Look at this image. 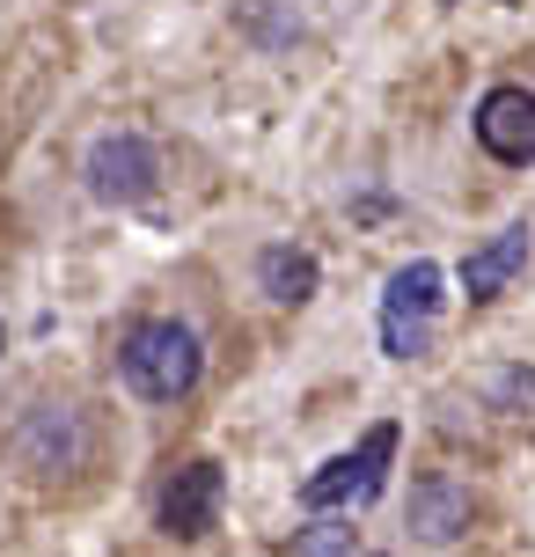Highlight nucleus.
Instances as JSON below:
<instances>
[{
	"instance_id": "11",
	"label": "nucleus",
	"mask_w": 535,
	"mask_h": 557,
	"mask_svg": "<svg viewBox=\"0 0 535 557\" xmlns=\"http://www.w3.org/2000/svg\"><path fill=\"white\" fill-rule=\"evenodd\" d=\"M382 345H389V360H419V352H433V323L425 315H382Z\"/></svg>"
},
{
	"instance_id": "2",
	"label": "nucleus",
	"mask_w": 535,
	"mask_h": 557,
	"mask_svg": "<svg viewBox=\"0 0 535 557\" xmlns=\"http://www.w3.org/2000/svg\"><path fill=\"white\" fill-rule=\"evenodd\" d=\"M389 455H396V425L382 418V425H366L360 455H331L323 470L301 484V506L309 513H338V506H366L374 492H382V476H389Z\"/></svg>"
},
{
	"instance_id": "13",
	"label": "nucleus",
	"mask_w": 535,
	"mask_h": 557,
	"mask_svg": "<svg viewBox=\"0 0 535 557\" xmlns=\"http://www.w3.org/2000/svg\"><path fill=\"white\" fill-rule=\"evenodd\" d=\"M374 557H382V550H374Z\"/></svg>"
},
{
	"instance_id": "4",
	"label": "nucleus",
	"mask_w": 535,
	"mask_h": 557,
	"mask_svg": "<svg viewBox=\"0 0 535 557\" xmlns=\"http://www.w3.org/2000/svg\"><path fill=\"white\" fill-rule=\"evenodd\" d=\"M221 499H227V476L221 462H184V470L162 484V535H176V543H191V535H206L213 521H221Z\"/></svg>"
},
{
	"instance_id": "6",
	"label": "nucleus",
	"mask_w": 535,
	"mask_h": 557,
	"mask_svg": "<svg viewBox=\"0 0 535 557\" xmlns=\"http://www.w3.org/2000/svg\"><path fill=\"white\" fill-rule=\"evenodd\" d=\"M23 462L29 470H82V455H88V425L74 404H45V411H29L23 425Z\"/></svg>"
},
{
	"instance_id": "9",
	"label": "nucleus",
	"mask_w": 535,
	"mask_h": 557,
	"mask_svg": "<svg viewBox=\"0 0 535 557\" xmlns=\"http://www.w3.org/2000/svg\"><path fill=\"white\" fill-rule=\"evenodd\" d=\"M440 286H448V272H440L433 257H411V264L389 278V294H382V315H425V323H433V315H440V301H448Z\"/></svg>"
},
{
	"instance_id": "10",
	"label": "nucleus",
	"mask_w": 535,
	"mask_h": 557,
	"mask_svg": "<svg viewBox=\"0 0 535 557\" xmlns=\"http://www.w3.org/2000/svg\"><path fill=\"white\" fill-rule=\"evenodd\" d=\"M315 278H323V272H315V257H309V250H286V243H279V250L257 257V286H264V294H272L279 308H301V301L315 294Z\"/></svg>"
},
{
	"instance_id": "5",
	"label": "nucleus",
	"mask_w": 535,
	"mask_h": 557,
	"mask_svg": "<svg viewBox=\"0 0 535 557\" xmlns=\"http://www.w3.org/2000/svg\"><path fill=\"white\" fill-rule=\"evenodd\" d=\"M470 125H477V147L492 162H513V169L535 162V96L528 88H492Z\"/></svg>"
},
{
	"instance_id": "8",
	"label": "nucleus",
	"mask_w": 535,
	"mask_h": 557,
	"mask_svg": "<svg viewBox=\"0 0 535 557\" xmlns=\"http://www.w3.org/2000/svg\"><path fill=\"white\" fill-rule=\"evenodd\" d=\"M528 264V227H507V235H492L484 250L462 257V294L470 301H492V294H507V278Z\"/></svg>"
},
{
	"instance_id": "3",
	"label": "nucleus",
	"mask_w": 535,
	"mask_h": 557,
	"mask_svg": "<svg viewBox=\"0 0 535 557\" xmlns=\"http://www.w3.org/2000/svg\"><path fill=\"white\" fill-rule=\"evenodd\" d=\"M88 191L103 198V206H147L154 184H162V154L147 147L140 133H103L88 147Z\"/></svg>"
},
{
	"instance_id": "7",
	"label": "nucleus",
	"mask_w": 535,
	"mask_h": 557,
	"mask_svg": "<svg viewBox=\"0 0 535 557\" xmlns=\"http://www.w3.org/2000/svg\"><path fill=\"white\" fill-rule=\"evenodd\" d=\"M403 521L419 543H455V535L470 529V492L455 484V476H419L411 484V506H403Z\"/></svg>"
},
{
	"instance_id": "1",
	"label": "nucleus",
	"mask_w": 535,
	"mask_h": 557,
	"mask_svg": "<svg viewBox=\"0 0 535 557\" xmlns=\"http://www.w3.org/2000/svg\"><path fill=\"white\" fill-rule=\"evenodd\" d=\"M117 374H125V389L147 396V404H176V396H191L198 374H206L198 331H191V323H170V315L133 323L125 345H117Z\"/></svg>"
},
{
	"instance_id": "12",
	"label": "nucleus",
	"mask_w": 535,
	"mask_h": 557,
	"mask_svg": "<svg viewBox=\"0 0 535 557\" xmlns=\"http://www.w3.org/2000/svg\"><path fill=\"white\" fill-rule=\"evenodd\" d=\"M294 557H352V521H309L294 535Z\"/></svg>"
}]
</instances>
